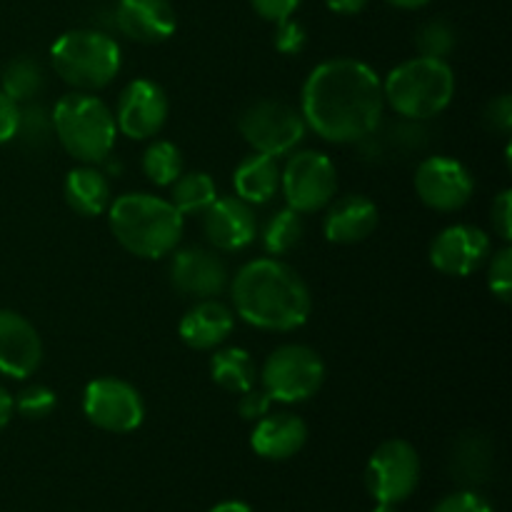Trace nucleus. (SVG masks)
Masks as SVG:
<instances>
[{
	"label": "nucleus",
	"mask_w": 512,
	"mask_h": 512,
	"mask_svg": "<svg viewBox=\"0 0 512 512\" xmlns=\"http://www.w3.org/2000/svg\"><path fill=\"white\" fill-rule=\"evenodd\" d=\"M488 288L500 303H510L512 293V250L505 243L498 253H490L488 258Z\"/></svg>",
	"instance_id": "obj_33"
},
{
	"label": "nucleus",
	"mask_w": 512,
	"mask_h": 512,
	"mask_svg": "<svg viewBox=\"0 0 512 512\" xmlns=\"http://www.w3.org/2000/svg\"><path fill=\"white\" fill-rule=\"evenodd\" d=\"M420 473V455L408 440H385L373 450L365 465V488L375 503L400 505L415 493Z\"/></svg>",
	"instance_id": "obj_10"
},
{
	"label": "nucleus",
	"mask_w": 512,
	"mask_h": 512,
	"mask_svg": "<svg viewBox=\"0 0 512 512\" xmlns=\"http://www.w3.org/2000/svg\"><path fill=\"white\" fill-rule=\"evenodd\" d=\"M15 413V405H13V395L8 393V390L0 385V430L5 428V425L10 423V418H13Z\"/></svg>",
	"instance_id": "obj_42"
},
{
	"label": "nucleus",
	"mask_w": 512,
	"mask_h": 512,
	"mask_svg": "<svg viewBox=\"0 0 512 512\" xmlns=\"http://www.w3.org/2000/svg\"><path fill=\"white\" fill-rule=\"evenodd\" d=\"M368 3L370 0H325V5H328V8L338 15L363 13V10L368 8Z\"/></svg>",
	"instance_id": "obj_41"
},
{
	"label": "nucleus",
	"mask_w": 512,
	"mask_h": 512,
	"mask_svg": "<svg viewBox=\"0 0 512 512\" xmlns=\"http://www.w3.org/2000/svg\"><path fill=\"white\" fill-rule=\"evenodd\" d=\"M490 465H493V445L488 438L480 433H465L455 443L453 470L458 480L468 485L480 483L490 473Z\"/></svg>",
	"instance_id": "obj_27"
},
{
	"label": "nucleus",
	"mask_w": 512,
	"mask_h": 512,
	"mask_svg": "<svg viewBox=\"0 0 512 512\" xmlns=\"http://www.w3.org/2000/svg\"><path fill=\"white\" fill-rule=\"evenodd\" d=\"M115 25L125 38L143 45H158L178 28L170 0H120L115 8Z\"/></svg>",
	"instance_id": "obj_18"
},
{
	"label": "nucleus",
	"mask_w": 512,
	"mask_h": 512,
	"mask_svg": "<svg viewBox=\"0 0 512 512\" xmlns=\"http://www.w3.org/2000/svg\"><path fill=\"white\" fill-rule=\"evenodd\" d=\"M485 125H488L490 130H495V133H503V135L510 133L512 128L510 95H500V98H495L493 103H488V108H485Z\"/></svg>",
	"instance_id": "obj_39"
},
{
	"label": "nucleus",
	"mask_w": 512,
	"mask_h": 512,
	"mask_svg": "<svg viewBox=\"0 0 512 512\" xmlns=\"http://www.w3.org/2000/svg\"><path fill=\"white\" fill-rule=\"evenodd\" d=\"M235 198L248 205H265L280 193V165L278 158L253 153L238 163L233 173Z\"/></svg>",
	"instance_id": "obj_23"
},
{
	"label": "nucleus",
	"mask_w": 512,
	"mask_h": 512,
	"mask_svg": "<svg viewBox=\"0 0 512 512\" xmlns=\"http://www.w3.org/2000/svg\"><path fill=\"white\" fill-rule=\"evenodd\" d=\"M490 225H493V233L498 235L503 243H510V238H512V193L510 190H503V193L493 200V208H490Z\"/></svg>",
	"instance_id": "obj_36"
},
{
	"label": "nucleus",
	"mask_w": 512,
	"mask_h": 512,
	"mask_svg": "<svg viewBox=\"0 0 512 512\" xmlns=\"http://www.w3.org/2000/svg\"><path fill=\"white\" fill-rule=\"evenodd\" d=\"M15 138L23 140L25 145H33V148H43L53 138V118H50V110L43 108L40 103H25L20 108V120H18V135Z\"/></svg>",
	"instance_id": "obj_31"
},
{
	"label": "nucleus",
	"mask_w": 512,
	"mask_h": 512,
	"mask_svg": "<svg viewBox=\"0 0 512 512\" xmlns=\"http://www.w3.org/2000/svg\"><path fill=\"white\" fill-rule=\"evenodd\" d=\"M208 512H255L248 503L243 500H225V503H218L213 510Z\"/></svg>",
	"instance_id": "obj_43"
},
{
	"label": "nucleus",
	"mask_w": 512,
	"mask_h": 512,
	"mask_svg": "<svg viewBox=\"0 0 512 512\" xmlns=\"http://www.w3.org/2000/svg\"><path fill=\"white\" fill-rule=\"evenodd\" d=\"M303 0H250L255 13L268 23H280V20L293 18L295 10L300 8Z\"/></svg>",
	"instance_id": "obj_38"
},
{
	"label": "nucleus",
	"mask_w": 512,
	"mask_h": 512,
	"mask_svg": "<svg viewBox=\"0 0 512 512\" xmlns=\"http://www.w3.org/2000/svg\"><path fill=\"white\" fill-rule=\"evenodd\" d=\"M308 443V425L300 415L288 410L265 413L255 420L250 448L263 460H290Z\"/></svg>",
	"instance_id": "obj_19"
},
{
	"label": "nucleus",
	"mask_w": 512,
	"mask_h": 512,
	"mask_svg": "<svg viewBox=\"0 0 512 512\" xmlns=\"http://www.w3.org/2000/svg\"><path fill=\"white\" fill-rule=\"evenodd\" d=\"M415 193L420 203L438 213H455L470 203L475 193V178L460 160L448 155H430L415 168Z\"/></svg>",
	"instance_id": "obj_12"
},
{
	"label": "nucleus",
	"mask_w": 512,
	"mask_h": 512,
	"mask_svg": "<svg viewBox=\"0 0 512 512\" xmlns=\"http://www.w3.org/2000/svg\"><path fill=\"white\" fill-rule=\"evenodd\" d=\"M170 283L178 293L190 298H218L230 283V273L225 260L215 250L190 245L175 250L170 260Z\"/></svg>",
	"instance_id": "obj_15"
},
{
	"label": "nucleus",
	"mask_w": 512,
	"mask_h": 512,
	"mask_svg": "<svg viewBox=\"0 0 512 512\" xmlns=\"http://www.w3.org/2000/svg\"><path fill=\"white\" fill-rule=\"evenodd\" d=\"M235 315L258 330L288 333L308 320L313 295L295 268L273 258L250 260L230 283Z\"/></svg>",
	"instance_id": "obj_2"
},
{
	"label": "nucleus",
	"mask_w": 512,
	"mask_h": 512,
	"mask_svg": "<svg viewBox=\"0 0 512 512\" xmlns=\"http://www.w3.org/2000/svg\"><path fill=\"white\" fill-rule=\"evenodd\" d=\"M203 233L215 250L223 253L245 250L258 238V218L253 205L235 195L215 198V203L203 213Z\"/></svg>",
	"instance_id": "obj_17"
},
{
	"label": "nucleus",
	"mask_w": 512,
	"mask_h": 512,
	"mask_svg": "<svg viewBox=\"0 0 512 512\" xmlns=\"http://www.w3.org/2000/svg\"><path fill=\"white\" fill-rule=\"evenodd\" d=\"M108 223L115 240L128 253L158 260L178 248L185 230V215L170 200L150 193H125L108 208Z\"/></svg>",
	"instance_id": "obj_3"
},
{
	"label": "nucleus",
	"mask_w": 512,
	"mask_h": 512,
	"mask_svg": "<svg viewBox=\"0 0 512 512\" xmlns=\"http://www.w3.org/2000/svg\"><path fill=\"white\" fill-rule=\"evenodd\" d=\"M373 512H400L398 505H390V503H378L375 505Z\"/></svg>",
	"instance_id": "obj_45"
},
{
	"label": "nucleus",
	"mask_w": 512,
	"mask_h": 512,
	"mask_svg": "<svg viewBox=\"0 0 512 512\" xmlns=\"http://www.w3.org/2000/svg\"><path fill=\"white\" fill-rule=\"evenodd\" d=\"M43 85V68H40L38 60L28 58V55L10 60L3 68V75H0V90L18 105L33 103L40 95V90H43Z\"/></svg>",
	"instance_id": "obj_26"
},
{
	"label": "nucleus",
	"mask_w": 512,
	"mask_h": 512,
	"mask_svg": "<svg viewBox=\"0 0 512 512\" xmlns=\"http://www.w3.org/2000/svg\"><path fill=\"white\" fill-rule=\"evenodd\" d=\"M455 43H458V38H455L453 25L445 23V20H428L415 35V48L423 58L448 60V55L455 50Z\"/></svg>",
	"instance_id": "obj_30"
},
{
	"label": "nucleus",
	"mask_w": 512,
	"mask_h": 512,
	"mask_svg": "<svg viewBox=\"0 0 512 512\" xmlns=\"http://www.w3.org/2000/svg\"><path fill=\"white\" fill-rule=\"evenodd\" d=\"M258 380L260 388L270 395L273 403H305L323 388L325 363L318 350L308 348V345H280L265 358Z\"/></svg>",
	"instance_id": "obj_7"
},
{
	"label": "nucleus",
	"mask_w": 512,
	"mask_h": 512,
	"mask_svg": "<svg viewBox=\"0 0 512 512\" xmlns=\"http://www.w3.org/2000/svg\"><path fill=\"white\" fill-rule=\"evenodd\" d=\"M493 253V240L478 225L455 223L440 230L430 243V263L438 273L465 278L483 268Z\"/></svg>",
	"instance_id": "obj_13"
},
{
	"label": "nucleus",
	"mask_w": 512,
	"mask_h": 512,
	"mask_svg": "<svg viewBox=\"0 0 512 512\" xmlns=\"http://www.w3.org/2000/svg\"><path fill=\"white\" fill-rule=\"evenodd\" d=\"M270 395L265 393L263 388H250L245 393H240V403H238V413L240 418L248 420V423H255V420L263 418L265 413H270Z\"/></svg>",
	"instance_id": "obj_37"
},
{
	"label": "nucleus",
	"mask_w": 512,
	"mask_h": 512,
	"mask_svg": "<svg viewBox=\"0 0 512 512\" xmlns=\"http://www.w3.org/2000/svg\"><path fill=\"white\" fill-rule=\"evenodd\" d=\"M43 363V340L25 315L0 308V375L25 380Z\"/></svg>",
	"instance_id": "obj_16"
},
{
	"label": "nucleus",
	"mask_w": 512,
	"mask_h": 512,
	"mask_svg": "<svg viewBox=\"0 0 512 512\" xmlns=\"http://www.w3.org/2000/svg\"><path fill=\"white\" fill-rule=\"evenodd\" d=\"M385 3L393 5V8H400V10H420V8H425L430 0H385Z\"/></svg>",
	"instance_id": "obj_44"
},
{
	"label": "nucleus",
	"mask_w": 512,
	"mask_h": 512,
	"mask_svg": "<svg viewBox=\"0 0 512 512\" xmlns=\"http://www.w3.org/2000/svg\"><path fill=\"white\" fill-rule=\"evenodd\" d=\"M378 205L365 195H343L325 208L323 233L330 243L353 245L370 238L378 228Z\"/></svg>",
	"instance_id": "obj_20"
},
{
	"label": "nucleus",
	"mask_w": 512,
	"mask_h": 512,
	"mask_svg": "<svg viewBox=\"0 0 512 512\" xmlns=\"http://www.w3.org/2000/svg\"><path fill=\"white\" fill-rule=\"evenodd\" d=\"M63 193L70 210L83 218H98V215L108 213L110 203H113L110 180L95 165H80V168L70 170L65 175Z\"/></svg>",
	"instance_id": "obj_22"
},
{
	"label": "nucleus",
	"mask_w": 512,
	"mask_h": 512,
	"mask_svg": "<svg viewBox=\"0 0 512 512\" xmlns=\"http://www.w3.org/2000/svg\"><path fill=\"white\" fill-rule=\"evenodd\" d=\"M18 120H20V105L10 100L8 95L0 90V145L10 143L18 135Z\"/></svg>",
	"instance_id": "obj_40"
},
{
	"label": "nucleus",
	"mask_w": 512,
	"mask_h": 512,
	"mask_svg": "<svg viewBox=\"0 0 512 512\" xmlns=\"http://www.w3.org/2000/svg\"><path fill=\"white\" fill-rule=\"evenodd\" d=\"M385 105L405 120L435 118L455 98V73L448 60L410 58L400 63L383 80Z\"/></svg>",
	"instance_id": "obj_5"
},
{
	"label": "nucleus",
	"mask_w": 512,
	"mask_h": 512,
	"mask_svg": "<svg viewBox=\"0 0 512 512\" xmlns=\"http://www.w3.org/2000/svg\"><path fill=\"white\" fill-rule=\"evenodd\" d=\"M218 198V185L203 170H188L170 185V203L180 215H203Z\"/></svg>",
	"instance_id": "obj_25"
},
{
	"label": "nucleus",
	"mask_w": 512,
	"mask_h": 512,
	"mask_svg": "<svg viewBox=\"0 0 512 512\" xmlns=\"http://www.w3.org/2000/svg\"><path fill=\"white\" fill-rule=\"evenodd\" d=\"M238 130L245 143L253 148V153L280 158V155L293 153L303 143L308 125H305L303 113L290 103L278 98H263L250 103L240 113Z\"/></svg>",
	"instance_id": "obj_8"
},
{
	"label": "nucleus",
	"mask_w": 512,
	"mask_h": 512,
	"mask_svg": "<svg viewBox=\"0 0 512 512\" xmlns=\"http://www.w3.org/2000/svg\"><path fill=\"white\" fill-rule=\"evenodd\" d=\"M210 375L228 393H245L258 383V368L245 348H223L210 360Z\"/></svg>",
	"instance_id": "obj_24"
},
{
	"label": "nucleus",
	"mask_w": 512,
	"mask_h": 512,
	"mask_svg": "<svg viewBox=\"0 0 512 512\" xmlns=\"http://www.w3.org/2000/svg\"><path fill=\"white\" fill-rule=\"evenodd\" d=\"M235 328L233 310L218 298H203L185 310L180 318L178 333L188 348L193 350H213L228 340V335Z\"/></svg>",
	"instance_id": "obj_21"
},
{
	"label": "nucleus",
	"mask_w": 512,
	"mask_h": 512,
	"mask_svg": "<svg viewBox=\"0 0 512 512\" xmlns=\"http://www.w3.org/2000/svg\"><path fill=\"white\" fill-rule=\"evenodd\" d=\"M140 165H143L145 178L153 185H158V188H170L185 170L183 153L170 140H153L145 148Z\"/></svg>",
	"instance_id": "obj_29"
},
{
	"label": "nucleus",
	"mask_w": 512,
	"mask_h": 512,
	"mask_svg": "<svg viewBox=\"0 0 512 512\" xmlns=\"http://www.w3.org/2000/svg\"><path fill=\"white\" fill-rule=\"evenodd\" d=\"M53 70L73 90L95 93L108 88L120 73V45L113 35L93 28L68 30L50 48Z\"/></svg>",
	"instance_id": "obj_6"
},
{
	"label": "nucleus",
	"mask_w": 512,
	"mask_h": 512,
	"mask_svg": "<svg viewBox=\"0 0 512 512\" xmlns=\"http://www.w3.org/2000/svg\"><path fill=\"white\" fill-rule=\"evenodd\" d=\"M305 235V220L303 215L295 213L293 208H280L265 220L263 225V248L268 250L270 255H285L290 253L293 248H298L300 240Z\"/></svg>",
	"instance_id": "obj_28"
},
{
	"label": "nucleus",
	"mask_w": 512,
	"mask_h": 512,
	"mask_svg": "<svg viewBox=\"0 0 512 512\" xmlns=\"http://www.w3.org/2000/svg\"><path fill=\"white\" fill-rule=\"evenodd\" d=\"M83 413L105 433H133L143 425L145 403L133 383L120 378H98L85 385Z\"/></svg>",
	"instance_id": "obj_11"
},
{
	"label": "nucleus",
	"mask_w": 512,
	"mask_h": 512,
	"mask_svg": "<svg viewBox=\"0 0 512 512\" xmlns=\"http://www.w3.org/2000/svg\"><path fill=\"white\" fill-rule=\"evenodd\" d=\"M280 190L295 213H320L335 198L338 170L320 150H298L280 168Z\"/></svg>",
	"instance_id": "obj_9"
},
{
	"label": "nucleus",
	"mask_w": 512,
	"mask_h": 512,
	"mask_svg": "<svg viewBox=\"0 0 512 512\" xmlns=\"http://www.w3.org/2000/svg\"><path fill=\"white\" fill-rule=\"evenodd\" d=\"M53 135L65 153L83 165L103 163L115 148L118 125L113 110L98 95L73 90L50 110Z\"/></svg>",
	"instance_id": "obj_4"
},
{
	"label": "nucleus",
	"mask_w": 512,
	"mask_h": 512,
	"mask_svg": "<svg viewBox=\"0 0 512 512\" xmlns=\"http://www.w3.org/2000/svg\"><path fill=\"white\" fill-rule=\"evenodd\" d=\"M13 405L23 418L43 420L55 410V405H58V395H55V390L48 388V385L33 383L28 385V388L20 390L18 398H13Z\"/></svg>",
	"instance_id": "obj_32"
},
{
	"label": "nucleus",
	"mask_w": 512,
	"mask_h": 512,
	"mask_svg": "<svg viewBox=\"0 0 512 512\" xmlns=\"http://www.w3.org/2000/svg\"><path fill=\"white\" fill-rule=\"evenodd\" d=\"M278 28H275V48H278V53L283 55H298L303 53L305 45H308V33H305L303 25L298 23V20L288 18V20H280V23H275Z\"/></svg>",
	"instance_id": "obj_34"
},
{
	"label": "nucleus",
	"mask_w": 512,
	"mask_h": 512,
	"mask_svg": "<svg viewBox=\"0 0 512 512\" xmlns=\"http://www.w3.org/2000/svg\"><path fill=\"white\" fill-rule=\"evenodd\" d=\"M170 103L155 80L138 78L128 83L115 105V125L133 140H150L168 123Z\"/></svg>",
	"instance_id": "obj_14"
},
{
	"label": "nucleus",
	"mask_w": 512,
	"mask_h": 512,
	"mask_svg": "<svg viewBox=\"0 0 512 512\" xmlns=\"http://www.w3.org/2000/svg\"><path fill=\"white\" fill-rule=\"evenodd\" d=\"M300 113L328 143H360L383 123V80L363 60H325L305 80Z\"/></svg>",
	"instance_id": "obj_1"
},
{
	"label": "nucleus",
	"mask_w": 512,
	"mask_h": 512,
	"mask_svg": "<svg viewBox=\"0 0 512 512\" xmlns=\"http://www.w3.org/2000/svg\"><path fill=\"white\" fill-rule=\"evenodd\" d=\"M433 512H495V508L475 490H458V493L445 495Z\"/></svg>",
	"instance_id": "obj_35"
}]
</instances>
